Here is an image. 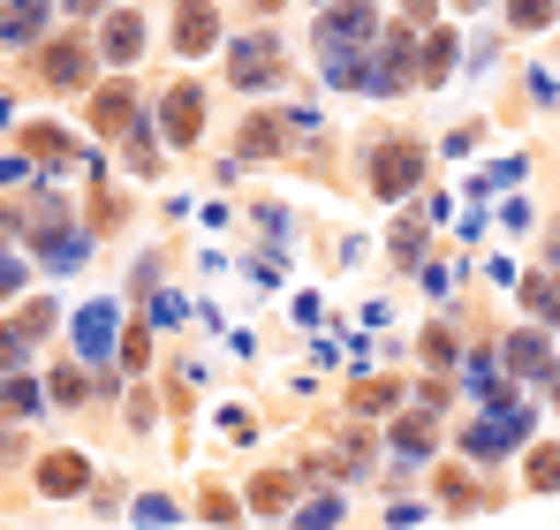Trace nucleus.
<instances>
[{"mask_svg": "<svg viewBox=\"0 0 560 530\" xmlns=\"http://www.w3.org/2000/svg\"><path fill=\"white\" fill-rule=\"evenodd\" d=\"M114 334H121V303H114V296H98V303H84V311H77V349L92 356V364H106V356L121 349Z\"/></svg>", "mask_w": 560, "mask_h": 530, "instance_id": "obj_4", "label": "nucleus"}, {"mask_svg": "<svg viewBox=\"0 0 560 530\" xmlns=\"http://www.w3.org/2000/svg\"><path fill=\"white\" fill-rule=\"evenodd\" d=\"M394 454H401V462H424V454H432V433H424V425H394Z\"/></svg>", "mask_w": 560, "mask_h": 530, "instance_id": "obj_25", "label": "nucleus"}, {"mask_svg": "<svg viewBox=\"0 0 560 530\" xmlns=\"http://www.w3.org/2000/svg\"><path fill=\"white\" fill-rule=\"evenodd\" d=\"M38 69H46V84H84V69H92V46H84V38H61V46H46V54H38Z\"/></svg>", "mask_w": 560, "mask_h": 530, "instance_id": "obj_12", "label": "nucleus"}, {"mask_svg": "<svg viewBox=\"0 0 560 530\" xmlns=\"http://www.w3.org/2000/svg\"><path fill=\"white\" fill-rule=\"evenodd\" d=\"M273 77H280V38L273 31H250V38L228 46V84L235 91H266Z\"/></svg>", "mask_w": 560, "mask_h": 530, "instance_id": "obj_1", "label": "nucleus"}, {"mask_svg": "<svg viewBox=\"0 0 560 530\" xmlns=\"http://www.w3.org/2000/svg\"><path fill=\"white\" fill-rule=\"evenodd\" d=\"M280 145H288V137H280L273 114H250V122H243V152H250V160H266V152H280Z\"/></svg>", "mask_w": 560, "mask_h": 530, "instance_id": "obj_20", "label": "nucleus"}, {"mask_svg": "<svg viewBox=\"0 0 560 530\" xmlns=\"http://www.w3.org/2000/svg\"><path fill=\"white\" fill-rule=\"evenodd\" d=\"M61 8H77V15H98V0H61Z\"/></svg>", "mask_w": 560, "mask_h": 530, "instance_id": "obj_34", "label": "nucleus"}, {"mask_svg": "<svg viewBox=\"0 0 560 530\" xmlns=\"http://www.w3.org/2000/svg\"><path fill=\"white\" fill-rule=\"evenodd\" d=\"M553 15H560L553 0H508V23H515V31H546Z\"/></svg>", "mask_w": 560, "mask_h": 530, "instance_id": "obj_22", "label": "nucleus"}, {"mask_svg": "<svg viewBox=\"0 0 560 530\" xmlns=\"http://www.w3.org/2000/svg\"><path fill=\"white\" fill-rule=\"evenodd\" d=\"M401 15H409V23H424V15H432V0H401Z\"/></svg>", "mask_w": 560, "mask_h": 530, "instance_id": "obj_33", "label": "nucleus"}, {"mask_svg": "<svg viewBox=\"0 0 560 530\" xmlns=\"http://www.w3.org/2000/svg\"><path fill=\"white\" fill-rule=\"evenodd\" d=\"M23 273H31V265L15 258V251H0V296H15V288H23Z\"/></svg>", "mask_w": 560, "mask_h": 530, "instance_id": "obj_30", "label": "nucleus"}, {"mask_svg": "<svg viewBox=\"0 0 560 530\" xmlns=\"http://www.w3.org/2000/svg\"><path fill=\"white\" fill-rule=\"evenodd\" d=\"M485 417H492V433H500L508 447H515V440H530V425H538V410H530L523 394H500V402H492Z\"/></svg>", "mask_w": 560, "mask_h": 530, "instance_id": "obj_13", "label": "nucleus"}, {"mask_svg": "<svg viewBox=\"0 0 560 530\" xmlns=\"http://www.w3.org/2000/svg\"><path fill=\"white\" fill-rule=\"evenodd\" d=\"M372 0H341V8H326L318 15V54H341V46H364L372 38Z\"/></svg>", "mask_w": 560, "mask_h": 530, "instance_id": "obj_3", "label": "nucleus"}, {"mask_svg": "<svg viewBox=\"0 0 560 530\" xmlns=\"http://www.w3.org/2000/svg\"><path fill=\"white\" fill-rule=\"evenodd\" d=\"M463 447H469V454H485V462H492V454H508V440L492 433V417H477V425H463Z\"/></svg>", "mask_w": 560, "mask_h": 530, "instance_id": "obj_24", "label": "nucleus"}, {"mask_svg": "<svg viewBox=\"0 0 560 530\" xmlns=\"http://www.w3.org/2000/svg\"><path fill=\"white\" fill-rule=\"evenodd\" d=\"M121 364H129V371H144V364H152V342H144V334H129V342H121Z\"/></svg>", "mask_w": 560, "mask_h": 530, "instance_id": "obj_32", "label": "nucleus"}, {"mask_svg": "<svg viewBox=\"0 0 560 530\" xmlns=\"http://www.w3.org/2000/svg\"><path fill=\"white\" fill-rule=\"evenodd\" d=\"M417 251H424V235H417V228H394V258L417 265Z\"/></svg>", "mask_w": 560, "mask_h": 530, "instance_id": "obj_31", "label": "nucleus"}, {"mask_svg": "<svg viewBox=\"0 0 560 530\" xmlns=\"http://www.w3.org/2000/svg\"><path fill=\"white\" fill-rule=\"evenodd\" d=\"M341 508H349V500H341V493H326V500H311V508L295 516V530H334V523H341Z\"/></svg>", "mask_w": 560, "mask_h": 530, "instance_id": "obj_23", "label": "nucleus"}, {"mask_svg": "<svg viewBox=\"0 0 560 530\" xmlns=\"http://www.w3.org/2000/svg\"><path fill=\"white\" fill-rule=\"evenodd\" d=\"M372 189L394 197V205L417 197V189H424V152H417V145H378L372 152Z\"/></svg>", "mask_w": 560, "mask_h": 530, "instance_id": "obj_2", "label": "nucleus"}, {"mask_svg": "<svg viewBox=\"0 0 560 530\" xmlns=\"http://www.w3.org/2000/svg\"><path fill=\"white\" fill-rule=\"evenodd\" d=\"M38 251H46L54 273H77V265L92 258V243H84V235H54V243H38Z\"/></svg>", "mask_w": 560, "mask_h": 530, "instance_id": "obj_21", "label": "nucleus"}, {"mask_svg": "<svg viewBox=\"0 0 560 530\" xmlns=\"http://www.w3.org/2000/svg\"><path fill=\"white\" fill-rule=\"evenodd\" d=\"M61 0H0V46H31Z\"/></svg>", "mask_w": 560, "mask_h": 530, "instance_id": "obj_8", "label": "nucleus"}, {"mask_svg": "<svg viewBox=\"0 0 560 530\" xmlns=\"http://www.w3.org/2000/svg\"><path fill=\"white\" fill-rule=\"evenodd\" d=\"M23 145H31V160H46V168H61V160H77V152H69V137H61L54 122H31V137H23Z\"/></svg>", "mask_w": 560, "mask_h": 530, "instance_id": "obj_18", "label": "nucleus"}, {"mask_svg": "<svg viewBox=\"0 0 560 530\" xmlns=\"http://www.w3.org/2000/svg\"><path fill=\"white\" fill-rule=\"evenodd\" d=\"M288 500H295V470H266V477L250 485V508H258V516H280Z\"/></svg>", "mask_w": 560, "mask_h": 530, "instance_id": "obj_14", "label": "nucleus"}, {"mask_svg": "<svg viewBox=\"0 0 560 530\" xmlns=\"http://www.w3.org/2000/svg\"><path fill=\"white\" fill-rule=\"evenodd\" d=\"M455 54H463V38H455V31H432V38H424V84L455 77Z\"/></svg>", "mask_w": 560, "mask_h": 530, "instance_id": "obj_16", "label": "nucleus"}, {"mask_svg": "<svg viewBox=\"0 0 560 530\" xmlns=\"http://www.w3.org/2000/svg\"><path fill=\"white\" fill-rule=\"evenodd\" d=\"M258 8H280V0H258Z\"/></svg>", "mask_w": 560, "mask_h": 530, "instance_id": "obj_37", "label": "nucleus"}, {"mask_svg": "<svg viewBox=\"0 0 560 530\" xmlns=\"http://www.w3.org/2000/svg\"><path fill=\"white\" fill-rule=\"evenodd\" d=\"M183 296H175V288H160V296H152V311H144V319H152V326H183Z\"/></svg>", "mask_w": 560, "mask_h": 530, "instance_id": "obj_28", "label": "nucleus"}, {"mask_svg": "<svg viewBox=\"0 0 560 530\" xmlns=\"http://www.w3.org/2000/svg\"><path fill=\"white\" fill-rule=\"evenodd\" d=\"M469 394H485V402H500L508 394V371H500V356H469Z\"/></svg>", "mask_w": 560, "mask_h": 530, "instance_id": "obj_19", "label": "nucleus"}, {"mask_svg": "<svg viewBox=\"0 0 560 530\" xmlns=\"http://www.w3.org/2000/svg\"><path fill=\"white\" fill-rule=\"evenodd\" d=\"M92 129H137V84L114 77L106 91H92Z\"/></svg>", "mask_w": 560, "mask_h": 530, "instance_id": "obj_10", "label": "nucleus"}, {"mask_svg": "<svg viewBox=\"0 0 560 530\" xmlns=\"http://www.w3.org/2000/svg\"><path fill=\"white\" fill-rule=\"evenodd\" d=\"M38 493H54V500H69V493H92V462H84L77 447L46 454V462H38Z\"/></svg>", "mask_w": 560, "mask_h": 530, "instance_id": "obj_7", "label": "nucleus"}, {"mask_svg": "<svg viewBox=\"0 0 560 530\" xmlns=\"http://www.w3.org/2000/svg\"><path fill=\"white\" fill-rule=\"evenodd\" d=\"M500 364H508V379H553V349H546V334H508Z\"/></svg>", "mask_w": 560, "mask_h": 530, "instance_id": "obj_9", "label": "nucleus"}, {"mask_svg": "<svg viewBox=\"0 0 560 530\" xmlns=\"http://www.w3.org/2000/svg\"><path fill=\"white\" fill-rule=\"evenodd\" d=\"M84 394H92L84 371H61V379H54V402H84Z\"/></svg>", "mask_w": 560, "mask_h": 530, "instance_id": "obj_29", "label": "nucleus"}, {"mask_svg": "<svg viewBox=\"0 0 560 530\" xmlns=\"http://www.w3.org/2000/svg\"><path fill=\"white\" fill-rule=\"evenodd\" d=\"M424 364H432V371H455V334H447V326L424 334Z\"/></svg>", "mask_w": 560, "mask_h": 530, "instance_id": "obj_27", "label": "nucleus"}, {"mask_svg": "<svg viewBox=\"0 0 560 530\" xmlns=\"http://www.w3.org/2000/svg\"><path fill=\"white\" fill-rule=\"evenodd\" d=\"M0 454H15V433H8V425H0Z\"/></svg>", "mask_w": 560, "mask_h": 530, "instance_id": "obj_35", "label": "nucleus"}, {"mask_svg": "<svg viewBox=\"0 0 560 530\" xmlns=\"http://www.w3.org/2000/svg\"><path fill=\"white\" fill-rule=\"evenodd\" d=\"M197 122H205V91L197 84H175L160 99V129H167V145H197Z\"/></svg>", "mask_w": 560, "mask_h": 530, "instance_id": "obj_5", "label": "nucleus"}, {"mask_svg": "<svg viewBox=\"0 0 560 530\" xmlns=\"http://www.w3.org/2000/svg\"><path fill=\"white\" fill-rule=\"evenodd\" d=\"M38 402H46V387H38L31 371H8V379H0V410H8V417H31Z\"/></svg>", "mask_w": 560, "mask_h": 530, "instance_id": "obj_15", "label": "nucleus"}, {"mask_svg": "<svg viewBox=\"0 0 560 530\" xmlns=\"http://www.w3.org/2000/svg\"><path fill=\"white\" fill-rule=\"evenodd\" d=\"M0 379H8V371H0Z\"/></svg>", "mask_w": 560, "mask_h": 530, "instance_id": "obj_38", "label": "nucleus"}, {"mask_svg": "<svg viewBox=\"0 0 560 530\" xmlns=\"http://www.w3.org/2000/svg\"><path fill=\"white\" fill-rule=\"evenodd\" d=\"M98 54H106L114 69H129V61L144 54V15H137V8H114L106 31H98Z\"/></svg>", "mask_w": 560, "mask_h": 530, "instance_id": "obj_6", "label": "nucleus"}, {"mask_svg": "<svg viewBox=\"0 0 560 530\" xmlns=\"http://www.w3.org/2000/svg\"><path fill=\"white\" fill-rule=\"evenodd\" d=\"M455 8H463V15H469V8H485V0H455Z\"/></svg>", "mask_w": 560, "mask_h": 530, "instance_id": "obj_36", "label": "nucleus"}, {"mask_svg": "<svg viewBox=\"0 0 560 530\" xmlns=\"http://www.w3.org/2000/svg\"><path fill=\"white\" fill-rule=\"evenodd\" d=\"M530 485H538V493H560V447H538V454H530Z\"/></svg>", "mask_w": 560, "mask_h": 530, "instance_id": "obj_26", "label": "nucleus"}, {"mask_svg": "<svg viewBox=\"0 0 560 530\" xmlns=\"http://www.w3.org/2000/svg\"><path fill=\"white\" fill-rule=\"evenodd\" d=\"M523 303H530L546 326H560V280H546V273H523Z\"/></svg>", "mask_w": 560, "mask_h": 530, "instance_id": "obj_17", "label": "nucleus"}, {"mask_svg": "<svg viewBox=\"0 0 560 530\" xmlns=\"http://www.w3.org/2000/svg\"><path fill=\"white\" fill-rule=\"evenodd\" d=\"M175 46H183V54H212V46H220V15H212L205 0H183V15H175Z\"/></svg>", "mask_w": 560, "mask_h": 530, "instance_id": "obj_11", "label": "nucleus"}]
</instances>
